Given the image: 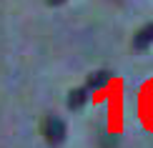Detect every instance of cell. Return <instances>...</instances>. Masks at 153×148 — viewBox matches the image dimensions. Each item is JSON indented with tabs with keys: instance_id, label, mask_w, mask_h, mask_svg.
Listing matches in <instances>:
<instances>
[{
	"instance_id": "obj_5",
	"label": "cell",
	"mask_w": 153,
	"mask_h": 148,
	"mask_svg": "<svg viewBox=\"0 0 153 148\" xmlns=\"http://www.w3.org/2000/svg\"><path fill=\"white\" fill-rule=\"evenodd\" d=\"M98 146L100 148H116L118 146V136H116V133H100Z\"/></svg>"
},
{
	"instance_id": "obj_3",
	"label": "cell",
	"mask_w": 153,
	"mask_h": 148,
	"mask_svg": "<svg viewBox=\"0 0 153 148\" xmlns=\"http://www.w3.org/2000/svg\"><path fill=\"white\" fill-rule=\"evenodd\" d=\"M151 43H153V23H148V25H143V28L138 30L136 35H133V48H138V50L148 48Z\"/></svg>"
},
{
	"instance_id": "obj_1",
	"label": "cell",
	"mask_w": 153,
	"mask_h": 148,
	"mask_svg": "<svg viewBox=\"0 0 153 148\" xmlns=\"http://www.w3.org/2000/svg\"><path fill=\"white\" fill-rule=\"evenodd\" d=\"M43 138H45L48 146H60L63 141H65V123L58 118V115H48L45 120H43Z\"/></svg>"
},
{
	"instance_id": "obj_2",
	"label": "cell",
	"mask_w": 153,
	"mask_h": 148,
	"mask_svg": "<svg viewBox=\"0 0 153 148\" xmlns=\"http://www.w3.org/2000/svg\"><path fill=\"white\" fill-rule=\"evenodd\" d=\"M108 83H111V73L108 70H95V73L88 75L85 88H88V93H95V91H103Z\"/></svg>"
},
{
	"instance_id": "obj_6",
	"label": "cell",
	"mask_w": 153,
	"mask_h": 148,
	"mask_svg": "<svg viewBox=\"0 0 153 148\" xmlns=\"http://www.w3.org/2000/svg\"><path fill=\"white\" fill-rule=\"evenodd\" d=\"M48 5H60V3H65V0H45Z\"/></svg>"
},
{
	"instance_id": "obj_4",
	"label": "cell",
	"mask_w": 153,
	"mask_h": 148,
	"mask_svg": "<svg viewBox=\"0 0 153 148\" xmlns=\"http://www.w3.org/2000/svg\"><path fill=\"white\" fill-rule=\"evenodd\" d=\"M88 100V88H75V91H71L68 93V108H80L83 103Z\"/></svg>"
}]
</instances>
